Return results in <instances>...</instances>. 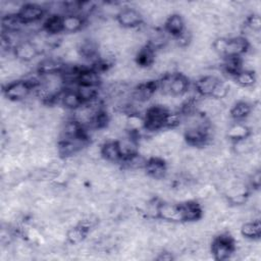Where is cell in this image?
Segmentation results:
<instances>
[{
	"mask_svg": "<svg viewBox=\"0 0 261 261\" xmlns=\"http://www.w3.org/2000/svg\"><path fill=\"white\" fill-rule=\"evenodd\" d=\"M211 251L215 259L224 260L233 254V240L227 235L217 238L212 244Z\"/></svg>",
	"mask_w": 261,
	"mask_h": 261,
	"instance_id": "cell-1",
	"label": "cell"
},
{
	"mask_svg": "<svg viewBox=\"0 0 261 261\" xmlns=\"http://www.w3.org/2000/svg\"><path fill=\"white\" fill-rule=\"evenodd\" d=\"M31 86L28 82L18 81L9 84L5 89V95L10 100H19L26 98L31 90Z\"/></svg>",
	"mask_w": 261,
	"mask_h": 261,
	"instance_id": "cell-2",
	"label": "cell"
},
{
	"mask_svg": "<svg viewBox=\"0 0 261 261\" xmlns=\"http://www.w3.org/2000/svg\"><path fill=\"white\" fill-rule=\"evenodd\" d=\"M158 217L166 222H180L183 221L180 205L171 203H160L158 208Z\"/></svg>",
	"mask_w": 261,
	"mask_h": 261,
	"instance_id": "cell-3",
	"label": "cell"
},
{
	"mask_svg": "<svg viewBox=\"0 0 261 261\" xmlns=\"http://www.w3.org/2000/svg\"><path fill=\"white\" fill-rule=\"evenodd\" d=\"M142 20V15L135 8H126L120 12L118 22L124 28H133L138 26Z\"/></svg>",
	"mask_w": 261,
	"mask_h": 261,
	"instance_id": "cell-4",
	"label": "cell"
},
{
	"mask_svg": "<svg viewBox=\"0 0 261 261\" xmlns=\"http://www.w3.org/2000/svg\"><path fill=\"white\" fill-rule=\"evenodd\" d=\"M43 9L40 5L37 4H27L20 8L18 17L22 19L24 24H32L36 23L42 17Z\"/></svg>",
	"mask_w": 261,
	"mask_h": 261,
	"instance_id": "cell-5",
	"label": "cell"
},
{
	"mask_svg": "<svg viewBox=\"0 0 261 261\" xmlns=\"http://www.w3.org/2000/svg\"><path fill=\"white\" fill-rule=\"evenodd\" d=\"M37 48L32 42H29V41H26V42L24 41V42L17 45L15 50V56L23 62L31 61L37 56Z\"/></svg>",
	"mask_w": 261,
	"mask_h": 261,
	"instance_id": "cell-6",
	"label": "cell"
},
{
	"mask_svg": "<svg viewBox=\"0 0 261 261\" xmlns=\"http://www.w3.org/2000/svg\"><path fill=\"white\" fill-rule=\"evenodd\" d=\"M248 48V41L245 38H233L227 40L225 54L228 57H237L244 53Z\"/></svg>",
	"mask_w": 261,
	"mask_h": 261,
	"instance_id": "cell-7",
	"label": "cell"
},
{
	"mask_svg": "<svg viewBox=\"0 0 261 261\" xmlns=\"http://www.w3.org/2000/svg\"><path fill=\"white\" fill-rule=\"evenodd\" d=\"M146 171L156 180H160L166 173V168L164 162L160 158L153 157L146 163Z\"/></svg>",
	"mask_w": 261,
	"mask_h": 261,
	"instance_id": "cell-8",
	"label": "cell"
},
{
	"mask_svg": "<svg viewBox=\"0 0 261 261\" xmlns=\"http://www.w3.org/2000/svg\"><path fill=\"white\" fill-rule=\"evenodd\" d=\"M219 82L214 76H205L196 83V91L201 95H211L215 85Z\"/></svg>",
	"mask_w": 261,
	"mask_h": 261,
	"instance_id": "cell-9",
	"label": "cell"
},
{
	"mask_svg": "<svg viewBox=\"0 0 261 261\" xmlns=\"http://www.w3.org/2000/svg\"><path fill=\"white\" fill-rule=\"evenodd\" d=\"M181 206L183 221L192 222L196 221L201 215V209L198 204L194 202H187Z\"/></svg>",
	"mask_w": 261,
	"mask_h": 261,
	"instance_id": "cell-10",
	"label": "cell"
},
{
	"mask_svg": "<svg viewBox=\"0 0 261 261\" xmlns=\"http://www.w3.org/2000/svg\"><path fill=\"white\" fill-rule=\"evenodd\" d=\"M188 80L184 75L174 76L171 84V95L173 96H183L188 91Z\"/></svg>",
	"mask_w": 261,
	"mask_h": 261,
	"instance_id": "cell-11",
	"label": "cell"
},
{
	"mask_svg": "<svg viewBox=\"0 0 261 261\" xmlns=\"http://www.w3.org/2000/svg\"><path fill=\"white\" fill-rule=\"evenodd\" d=\"M118 145H119L121 155L124 156L126 158L131 157V156L138 153L139 145L131 138L121 139L120 142H118Z\"/></svg>",
	"mask_w": 261,
	"mask_h": 261,
	"instance_id": "cell-12",
	"label": "cell"
},
{
	"mask_svg": "<svg viewBox=\"0 0 261 261\" xmlns=\"http://www.w3.org/2000/svg\"><path fill=\"white\" fill-rule=\"evenodd\" d=\"M226 136L228 139L234 140V141L245 139L249 136V128L243 123L233 124V126L228 128L226 132Z\"/></svg>",
	"mask_w": 261,
	"mask_h": 261,
	"instance_id": "cell-13",
	"label": "cell"
},
{
	"mask_svg": "<svg viewBox=\"0 0 261 261\" xmlns=\"http://www.w3.org/2000/svg\"><path fill=\"white\" fill-rule=\"evenodd\" d=\"M101 154L108 161H117L122 157L118 142H107L101 148Z\"/></svg>",
	"mask_w": 261,
	"mask_h": 261,
	"instance_id": "cell-14",
	"label": "cell"
},
{
	"mask_svg": "<svg viewBox=\"0 0 261 261\" xmlns=\"http://www.w3.org/2000/svg\"><path fill=\"white\" fill-rule=\"evenodd\" d=\"M83 26V20L80 17L75 15H70L62 18V29L67 32L75 33Z\"/></svg>",
	"mask_w": 261,
	"mask_h": 261,
	"instance_id": "cell-15",
	"label": "cell"
},
{
	"mask_svg": "<svg viewBox=\"0 0 261 261\" xmlns=\"http://www.w3.org/2000/svg\"><path fill=\"white\" fill-rule=\"evenodd\" d=\"M86 231H87V229H85L84 227L81 226L80 225L70 227L67 231L68 241L70 243H71L72 245H76V244L81 243L86 237Z\"/></svg>",
	"mask_w": 261,
	"mask_h": 261,
	"instance_id": "cell-16",
	"label": "cell"
},
{
	"mask_svg": "<svg viewBox=\"0 0 261 261\" xmlns=\"http://www.w3.org/2000/svg\"><path fill=\"white\" fill-rule=\"evenodd\" d=\"M166 29L174 35H181L184 31V20L180 15H173L166 20Z\"/></svg>",
	"mask_w": 261,
	"mask_h": 261,
	"instance_id": "cell-17",
	"label": "cell"
},
{
	"mask_svg": "<svg viewBox=\"0 0 261 261\" xmlns=\"http://www.w3.org/2000/svg\"><path fill=\"white\" fill-rule=\"evenodd\" d=\"M241 234L245 238L253 239V238H258L261 234V226L259 221H252L245 223L241 226Z\"/></svg>",
	"mask_w": 261,
	"mask_h": 261,
	"instance_id": "cell-18",
	"label": "cell"
},
{
	"mask_svg": "<svg viewBox=\"0 0 261 261\" xmlns=\"http://www.w3.org/2000/svg\"><path fill=\"white\" fill-rule=\"evenodd\" d=\"M23 25L22 19L16 15H6L2 18V26L7 32H18Z\"/></svg>",
	"mask_w": 261,
	"mask_h": 261,
	"instance_id": "cell-19",
	"label": "cell"
},
{
	"mask_svg": "<svg viewBox=\"0 0 261 261\" xmlns=\"http://www.w3.org/2000/svg\"><path fill=\"white\" fill-rule=\"evenodd\" d=\"M62 104L70 109H77L82 106V99L80 98L79 94L75 92H67L64 96H62Z\"/></svg>",
	"mask_w": 261,
	"mask_h": 261,
	"instance_id": "cell-20",
	"label": "cell"
},
{
	"mask_svg": "<svg viewBox=\"0 0 261 261\" xmlns=\"http://www.w3.org/2000/svg\"><path fill=\"white\" fill-rule=\"evenodd\" d=\"M250 112H251V109H250L249 103L241 101L232 107L231 116L236 120H244L249 116Z\"/></svg>",
	"mask_w": 261,
	"mask_h": 261,
	"instance_id": "cell-21",
	"label": "cell"
},
{
	"mask_svg": "<svg viewBox=\"0 0 261 261\" xmlns=\"http://www.w3.org/2000/svg\"><path fill=\"white\" fill-rule=\"evenodd\" d=\"M79 82L81 83V85L96 87V85L99 83V77L96 71L87 70H82V72L80 74Z\"/></svg>",
	"mask_w": 261,
	"mask_h": 261,
	"instance_id": "cell-22",
	"label": "cell"
},
{
	"mask_svg": "<svg viewBox=\"0 0 261 261\" xmlns=\"http://www.w3.org/2000/svg\"><path fill=\"white\" fill-rule=\"evenodd\" d=\"M44 28L46 32L49 34H58L62 30V18H60L58 16H53L49 17L44 25Z\"/></svg>",
	"mask_w": 261,
	"mask_h": 261,
	"instance_id": "cell-23",
	"label": "cell"
},
{
	"mask_svg": "<svg viewBox=\"0 0 261 261\" xmlns=\"http://www.w3.org/2000/svg\"><path fill=\"white\" fill-rule=\"evenodd\" d=\"M236 81L239 85H241L243 88L252 87L255 84V76L252 71H241L238 72Z\"/></svg>",
	"mask_w": 261,
	"mask_h": 261,
	"instance_id": "cell-24",
	"label": "cell"
},
{
	"mask_svg": "<svg viewBox=\"0 0 261 261\" xmlns=\"http://www.w3.org/2000/svg\"><path fill=\"white\" fill-rule=\"evenodd\" d=\"M154 53L151 48H143L139 50L137 62L141 67H147L153 64Z\"/></svg>",
	"mask_w": 261,
	"mask_h": 261,
	"instance_id": "cell-25",
	"label": "cell"
},
{
	"mask_svg": "<svg viewBox=\"0 0 261 261\" xmlns=\"http://www.w3.org/2000/svg\"><path fill=\"white\" fill-rule=\"evenodd\" d=\"M78 94L82 101H92L97 95V90L96 87L93 86H85L81 85L78 90Z\"/></svg>",
	"mask_w": 261,
	"mask_h": 261,
	"instance_id": "cell-26",
	"label": "cell"
},
{
	"mask_svg": "<svg viewBox=\"0 0 261 261\" xmlns=\"http://www.w3.org/2000/svg\"><path fill=\"white\" fill-rule=\"evenodd\" d=\"M227 93H228V86L226 85L225 83L219 81L215 85V87L211 93V96L215 99L221 100L227 95Z\"/></svg>",
	"mask_w": 261,
	"mask_h": 261,
	"instance_id": "cell-27",
	"label": "cell"
},
{
	"mask_svg": "<svg viewBox=\"0 0 261 261\" xmlns=\"http://www.w3.org/2000/svg\"><path fill=\"white\" fill-rule=\"evenodd\" d=\"M127 126L132 131H138L144 126V122L139 116H137V114H132V116L128 117Z\"/></svg>",
	"mask_w": 261,
	"mask_h": 261,
	"instance_id": "cell-28",
	"label": "cell"
},
{
	"mask_svg": "<svg viewBox=\"0 0 261 261\" xmlns=\"http://www.w3.org/2000/svg\"><path fill=\"white\" fill-rule=\"evenodd\" d=\"M226 44H227V39L217 38L213 43V50L217 54H225Z\"/></svg>",
	"mask_w": 261,
	"mask_h": 261,
	"instance_id": "cell-29",
	"label": "cell"
},
{
	"mask_svg": "<svg viewBox=\"0 0 261 261\" xmlns=\"http://www.w3.org/2000/svg\"><path fill=\"white\" fill-rule=\"evenodd\" d=\"M247 27L250 30L254 31V32H260V29H261V20H260V17L258 16L250 17L249 19H248Z\"/></svg>",
	"mask_w": 261,
	"mask_h": 261,
	"instance_id": "cell-30",
	"label": "cell"
},
{
	"mask_svg": "<svg viewBox=\"0 0 261 261\" xmlns=\"http://www.w3.org/2000/svg\"><path fill=\"white\" fill-rule=\"evenodd\" d=\"M251 182L253 184V186L255 187H259L260 186V179H261V176H260V172L259 171H256L255 173H253L252 176H251Z\"/></svg>",
	"mask_w": 261,
	"mask_h": 261,
	"instance_id": "cell-31",
	"label": "cell"
},
{
	"mask_svg": "<svg viewBox=\"0 0 261 261\" xmlns=\"http://www.w3.org/2000/svg\"><path fill=\"white\" fill-rule=\"evenodd\" d=\"M158 260H172L173 256L170 253H160V255L157 257Z\"/></svg>",
	"mask_w": 261,
	"mask_h": 261,
	"instance_id": "cell-32",
	"label": "cell"
}]
</instances>
